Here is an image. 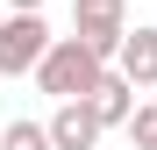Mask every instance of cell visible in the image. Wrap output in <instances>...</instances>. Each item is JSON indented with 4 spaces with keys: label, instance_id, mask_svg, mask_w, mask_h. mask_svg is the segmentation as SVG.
<instances>
[{
    "label": "cell",
    "instance_id": "obj_7",
    "mask_svg": "<svg viewBox=\"0 0 157 150\" xmlns=\"http://www.w3.org/2000/svg\"><path fill=\"white\" fill-rule=\"evenodd\" d=\"M0 150H50V129L43 121H7L0 129Z\"/></svg>",
    "mask_w": 157,
    "mask_h": 150
},
{
    "label": "cell",
    "instance_id": "obj_3",
    "mask_svg": "<svg viewBox=\"0 0 157 150\" xmlns=\"http://www.w3.org/2000/svg\"><path fill=\"white\" fill-rule=\"evenodd\" d=\"M43 50H50V21L43 14H7V21H0V79L36 71Z\"/></svg>",
    "mask_w": 157,
    "mask_h": 150
},
{
    "label": "cell",
    "instance_id": "obj_9",
    "mask_svg": "<svg viewBox=\"0 0 157 150\" xmlns=\"http://www.w3.org/2000/svg\"><path fill=\"white\" fill-rule=\"evenodd\" d=\"M7 7H14V14H43V0H7Z\"/></svg>",
    "mask_w": 157,
    "mask_h": 150
},
{
    "label": "cell",
    "instance_id": "obj_6",
    "mask_svg": "<svg viewBox=\"0 0 157 150\" xmlns=\"http://www.w3.org/2000/svg\"><path fill=\"white\" fill-rule=\"evenodd\" d=\"M86 107H93V121H100V129H121V121L136 114V86H128L121 71L107 64V71L93 79V93H86Z\"/></svg>",
    "mask_w": 157,
    "mask_h": 150
},
{
    "label": "cell",
    "instance_id": "obj_4",
    "mask_svg": "<svg viewBox=\"0 0 157 150\" xmlns=\"http://www.w3.org/2000/svg\"><path fill=\"white\" fill-rule=\"evenodd\" d=\"M43 129H50V150H93L100 136H107V129L93 121V107H86V100H57V114H50Z\"/></svg>",
    "mask_w": 157,
    "mask_h": 150
},
{
    "label": "cell",
    "instance_id": "obj_8",
    "mask_svg": "<svg viewBox=\"0 0 157 150\" xmlns=\"http://www.w3.org/2000/svg\"><path fill=\"white\" fill-rule=\"evenodd\" d=\"M121 129H128V143H136V150H157V100H136V114H128Z\"/></svg>",
    "mask_w": 157,
    "mask_h": 150
},
{
    "label": "cell",
    "instance_id": "obj_1",
    "mask_svg": "<svg viewBox=\"0 0 157 150\" xmlns=\"http://www.w3.org/2000/svg\"><path fill=\"white\" fill-rule=\"evenodd\" d=\"M100 64L78 36H50V50H43V64H36V86L50 93V100H86L93 93V79H100Z\"/></svg>",
    "mask_w": 157,
    "mask_h": 150
},
{
    "label": "cell",
    "instance_id": "obj_5",
    "mask_svg": "<svg viewBox=\"0 0 157 150\" xmlns=\"http://www.w3.org/2000/svg\"><path fill=\"white\" fill-rule=\"evenodd\" d=\"M114 71H121L136 93H150V86H157V29L136 21V29L121 36V50H114Z\"/></svg>",
    "mask_w": 157,
    "mask_h": 150
},
{
    "label": "cell",
    "instance_id": "obj_2",
    "mask_svg": "<svg viewBox=\"0 0 157 150\" xmlns=\"http://www.w3.org/2000/svg\"><path fill=\"white\" fill-rule=\"evenodd\" d=\"M71 36L86 43L100 64H114V50L128 36V0H71Z\"/></svg>",
    "mask_w": 157,
    "mask_h": 150
}]
</instances>
